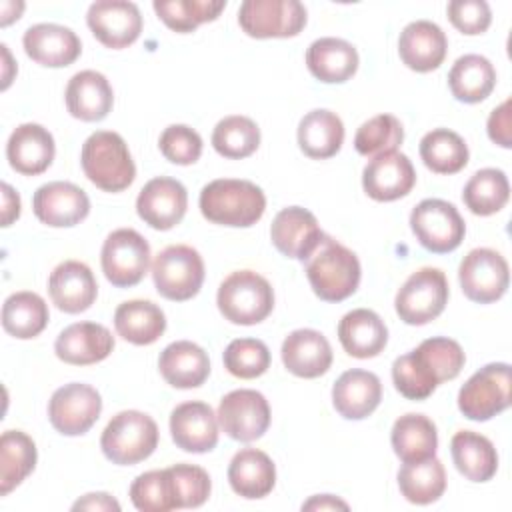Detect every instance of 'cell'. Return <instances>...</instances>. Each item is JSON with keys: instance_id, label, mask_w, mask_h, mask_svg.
Instances as JSON below:
<instances>
[{"instance_id": "1", "label": "cell", "mask_w": 512, "mask_h": 512, "mask_svg": "<svg viewBox=\"0 0 512 512\" xmlns=\"http://www.w3.org/2000/svg\"><path fill=\"white\" fill-rule=\"evenodd\" d=\"M464 362V350L456 340L434 336L394 360L392 380L404 398L426 400L440 382L454 380L464 368Z\"/></svg>"}, {"instance_id": "2", "label": "cell", "mask_w": 512, "mask_h": 512, "mask_svg": "<svg viewBox=\"0 0 512 512\" xmlns=\"http://www.w3.org/2000/svg\"><path fill=\"white\" fill-rule=\"evenodd\" d=\"M200 212L212 224L248 228L256 224L266 210V196L250 180L218 178L200 192Z\"/></svg>"}, {"instance_id": "3", "label": "cell", "mask_w": 512, "mask_h": 512, "mask_svg": "<svg viewBox=\"0 0 512 512\" xmlns=\"http://www.w3.org/2000/svg\"><path fill=\"white\" fill-rule=\"evenodd\" d=\"M360 274L358 256L328 234L306 260L308 282L324 302H342L352 296L360 284Z\"/></svg>"}, {"instance_id": "4", "label": "cell", "mask_w": 512, "mask_h": 512, "mask_svg": "<svg viewBox=\"0 0 512 512\" xmlns=\"http://www.w3.org/2000/svg\"><path fill=\"white\" fill-rule=\"evenodd\" d=\"M86 178L104 192H122L136 178V166L128 144L118 132L96 130L86 138L80 152Z\"/></svg>"}, {"instance_id": "5", "label": "cell", "mask_w": 512, "mask_h": 512, "mask_svg": "<svg viewBox=\"0 0 512 512\" xmlns=\"http://www.w3.org/2000/svg\"><path fill=\"white\" fill-rule=\"evenodd\" d=\"M216 304L228 322L254 326L270 316L274 308V290L258 272L236 270L220 284Z\"/></svg>"}, {"instance_id": "6", "label": "cell", "mask_w": 512, "mask_h": 512, "mask_svg": "<svg viewBox=\"0 0 512 512\" xmlns=\"http://www.w3.org/2000/svg\"><path fill=\"white\" fill-rule=\"evenodd\" d=\"M158 446L156 422L140 410H122L106 424L100 436L104 456L118 466H132L148 456Z\"/></svg>"}, {"instance_id": "7", "label": "cell", "mask_w": 512, "mask_h": 512, "mask_svg": "<svg viewBox=\"0 0 512 512\" xmlns=\"http://www.w3.org/2000/svg\"><path fill=\"white\" fill-rule=\"evenodd\" d=\"M152 280L160 296L172 302L194 298L204 282V260L186 244L166 246L152 262Z\"/></svg>"}, {"instance_id": "8", "label": "cell", "mask_w": 512, "mask_h": 512, "mask_svg": "<svg viewBox=\"0 0 512 512\" xmlns=\"http://www.w3.org/2000/svg\"><path fill=\"white\" fill-rule=\"evenodd\" d=\"M448 280L440 268H420L396 294L394 308L402 322L422 326L438 318L448 304Z\"/></svg>"}, {"instance_id": "9", "label": "cell", "mask_w": 512, "mask_h": 512, "mask_svg": "<svg viewBox=\"0 0 512 512\" xmlns=\"http://www.w3.org/2000/svg\"><path fill=\"white\" fill-rule=\"evenodd\" d=\"M510 406V366L492 362L474 372L458 392L460 412L474 422H486Z\"/></svg>"}, {"instance_id": "10", "label": "cell", "mask_w": 512, "mask_h": 512, "mask_svg": "<svg viewBox=\"0 0 512 512\" xmlns=\"http://www.w3.org/2000/svg\"><path fill=\"white\" fill-rule=\"evenodd\" d=\"M410 228L422 248L434 254L456 250L466 234V224L454 204L440 198H426L410 212Z\"/></svg>"}, {"instance_id": "11", "label": "cell", "mask_w": 512, "mask_h": 512, "mask_svg": "<svg viewBox=\"0 0 512 512\" xmlns=\"http://www.w3.org/2000/svg\"><path fill=\"white\" fill-rule=\"evenodd\" d=\"M150 244L132 228L110 232L102 244L100 264L106 280L116 288L136 286L150 266Z\"/></svg>"}, {"instance_id": "12", "label": "cell", "mask_w": 512, "mask_h": 512, "mask_svg": "<svg viewBox=\"0 0 512 512\" xmlns=\"http://www.w3.org/2000/svg\"><path fill=\"white\" fill-rule=\"evenodd\" d=\"M306 20V8L298 0H246L238 10L240 28L258 40L298 36Z\"/></svg>"}, {"instance_id": "13", "label": "cell", "mask_w": 512, "mask_h": 512, "mask_svg": "<svg viewBox=\"0 0 512 512\" xmlns=\"http://www.w3.org/2000/svg\"><path fill=\"white\" fill-rule=\"evenodd\" d=\"M458 280L468 300L478 304H492L500 300L508 290V262L500 252L492 248H474L462 258Z\"/></svg>"}, {"instance_id": "14", "label": "cell", "mask_w": 512, "mask_h": 512, "mask_svg": "<svg viewBox=\"0 0 512 512\" xmlns=\"http://www.w3.org/2000/svg\"><path fill=\"white\" fill-rule=\"evenodd\" d=\"M102 412V398L96 388L82 382L60 386L48 402V420L64 436L86 434Z\"/></svg>"}, {"instance_id": "15", "label": "cell", "mask_w": 512, "mask_h": 512, "mask_svg": "<svg viewBox=\"0 0 512 512\" xmlns=\"http://www.w3.org/2000/svg\"><path fill=\"white\" fill-rule=\"evenodd\" d=\"M218 424L232 440L254 442L270 426V406L264 394L240 388L228 392L218 406Z\"/></svg>"}, {"instance_id": "16", "label": "cell", "mask_w": 512, "mask_h": 512, "mask_svg": "<svg viewBox=\"0 0 512 512\" xmlns=\"http://www.w3.org/2000/svg\"><path fill=\"white\" fill-rule=\"evenodd\" d=\"M86 22L96 40L112 50L134 44L142 32L138 6L124 0H100L90 4Z\"/></svg>"}, {"instance_id": "17", "label": "cell", "mask_w": 512, "mask_h": 512, "mask_svg": "<svg viewBox=\"0 0 512 512\" xmlns=\"http://www.w3.org/2000/svg\"><path fill=\"white\" fill-rule=\"evenodd\" d=\"M188 208V192L182 182L158 176L144 184L136 198V212L154 230H170L182 222Z\"/></svg>"}, {"instance_id": "18", "label": "cell", "mask_w": 512, "mask_h": 512, "mask_svg": "<svg viewBox=\"0 0 512 512\" xmlns=\"http://www.w3.org/2000/svg\"><path fill=\"white\" fill-rule=\"evenodd\" d=\"M36 218L52 228H70L80 224L90 212L88 194L72 182L42 184L32 196Z\"/></svg>"}, {"instance_id": "19", "label": "cell", "mask_w": 512, "mask_h": 512, "mask_svg": "<svg viewBox=\"0 0 512 512\" xmlns=\"http://www.w3.org/2000/svg\"><path fill=\"white\" fill-rule=\"evenodd\" d=\"M270 238L280 254L306 262L322 242L324 232L310 210L302 206H288L274 216Z\"/></svg>"}, {"instance_id": "20", "label": "cell", "mask_w": 512, "mask_h": 512, "mask_svg": "<svg viewBox=\"0 0 512 512\" xmlns=\"http://www.w3.org/2000/svg\"><path fill=\"white\" fill-rule=\"evenodd\" d=\"M416 184V170L402 152L374 156L362 172V188L376 202H392L410 194Z\"/></svg>"}, {"instance_id": "21", "label": "cell", "mask_w": 512, "mask_h": 512, "mask_svg": "<svg viewBox=\"0 0 512 512\" xmlns=\"http://www.w3.org/2000/svg\"><path fill=\"white\" fill-rule=\"evenodd\" d=\"M218 426V416L206 402H182L170 414L172 440L184 452H210L218 444Z\"/></svg>"}, {"instance_id": "22", "label": "cell", "mask_w": 512, "mask_h": 512, "mask_svg": "<svg viewBox=\"0 0 512 512\" xmlns=\"http://www.w3.org/2000/svg\"><path fill=\"white\" fill-rule=\"evenodd\" d=\"M48 294L58 310L66 314H80L94 304L98 284L84 262L64 260L50 272Z\"/></svg>"}, {"instance_id": "23", "label": "cell", "mask_w": 512, "mask_h": 512, "mask_svg": "<svg viewBox=\"0 0 512 512\" xmlns=\"http://www.w3.org/2000/svg\"><path fill=\"white\" fill-rule=\"evenodd\" d=\"M24 52L40 66L64 68L78 60L82 42L76 32L60 24H34L22 36Z\"/></svg>"}, {"instance_id": "24", "label": "cell", "mask_w": 512, "mask_h": 512, "mask_svg": "<svg viewBox=\"0 0 512 512\" xmlns=\"http://www.w3.org/2000/svg\"><path fill=\"white\" fill-rule=\"evenodd\" d=\"M114 350L112 332L96 322H76L64 328L56 342V356L72 366H88L106 360Z\"/></svg>"}, {"instance_id": "25", "label": "cell", "mask_w": 512, "mask_h": 512, "mask_svg": "<svg viewBox=\"0 0 512 512\" xmlns=\"http://www.w3.org/2000/svg\"><path fill=\"white\" fill-rule=\"evenodd\" d=\"M448 52L444 30L430 20H414L404 26L398 38L400 60L414 72L436 70Z\"/></svg>"}, {"instance_id": "26", "label": "cell", "mask_w": 512, "mask_h": 512, "mask_svg": "<svg viewBox=\"0 0 512 512\" xmlns=\"http://www.w3.org/2000/svg\"><path fill=\"white\" fill-rule=\"evenodd\" d=\"M56 146L52 134L34 122L14 128L6 144V158L12 170L24 176H38L46 172L54 160Z\"/></svg>"}, {"instance_id": "27", "label": "cell", "mask_w": 512, "mask_h": 512, "mask_svg": "<svg viewBox=\"0 0 512 512\" xmlns=\"http://www.w3.org/2000/svg\"><path fill=\"white\" fill-rule=\"evenodd\" d=\"M382 400V382L374 372L352 368L332 386V404L346 420L368 418Z\"/></svg>"}, {"instance_id": "28", "label": "cell", "mask_w": 512, "mask_h": 512, "mask_svg": "<svg viewBox=\"0 0 512 512\" xmlns=\"http://www.w3.org/2000/svg\"><path fill=\"white\" fill-rule=\"evenodd\" d=\"M282 362L298 378H318L332 366V348L326 336L312 328L290 332L282 342Z\"/></svg>"}, {"instance_id": "29", "label": "cell", "mask_w": 512, "mask_h": 512, "mask_svg": "<svg viewBox=\"0 0 512 512\" xmlns=\"http://www.w3.org/2000/svg\"><path fill=\"white\" fill-rule=\"evenodd\" d=\"M66 108L82 122H100L114 104V92L108 78L96 70L76 72L66 86Z\"/></svg>"}, {"instance_id": "30", "label": "cell", "mask_w": 512, "mask_h": 512, "mask_svg": "<svg viewBox=\"0 0 512 512\" xmlns=\"http://www.w3.org/2000/svg\"><path fill=\"white\" fill-rule=\"evenodd\" d=\"M158 368L170 386L190 390L206 382L210 374V360L198 344L190 340H176L160 352Z\"/></svg>"}, {"instance_id": "31", "label": "cell", "mask_w": 512, "mask_h": 512, "mask_svg": "<svg viewBox=\"0 0 512 512\" xmlns=\"http://www.w3.org/2000/svg\"><path fill=\"white\" fill-rule=\"evenodd\" d=\"M338 340L348 356L374 358L388 342L384 320L368 308H356L342 316L338 324Z\"/></svg>"}, {"instance_id": "32", "label": "cell", "mask_w": 512, "mask_h": 512, "mask_svg": "<svg viewBox=\"0 0 512 512\" xmlns=\"http://www.w3.org/2000/svg\"><path fill=\"white\" fill-rule=\"evenodd\" d=\"M306 66L324 84H342L358 70L356 48L342 38H318L306 50Z\"/></svg>"}, {"instance_id": "33", "label": "cell", "mask_w": 512, "mask_h": 512, "mask_svg": "<svg viewBox=\"0 0 512 512\" xmlns=\"http://www.w3.org/2000/svg\"><path fill=\"white\" fill-rule=\"evenodd\" d=\"M228 482L242 498H264L276 484V466L266 452L258 448H242L230 460Z\"/></svg>"}, {"instance_id": "34", "label": "cell", "mask_w": 512, "mask_h": 512, "mask_svg": "<svg viewBox=\"0 0 512 512\" xmlns=\"http://www.w3.org/2000/svg\"><path fill=\"white\" fill-rule=\"evenodd\" d=\"M450 454L456 470L470 482H488L498 470L494 444L478 432H456L450 440Z\"/></svg>"}, {"instance_id": "35", "label": "cell", "mask_w": 512, "mask_h": 512, "mask_svg": "<svg viewBox=\"0 0 512 512\" xmlns=\"http://www.w3.org/2000/svg\"><path fill=\"white\" fill-rule=\"evenodd\" d=\"M344 142V124L332 110H312L298 124V146L314 160H326L340 152Z\"/></svg>"}, {"instance_id": "36", "label": "cell", "mask_w": 512, "mask_h": 512, "mask_svg": "<svg viewBox=\"0 0 512 512\" xmlns=\"http://www.w3.org/2000/svg\"><path fill=\"white\" fill-rule=\"evenodd\" d=\"M114 328L126 342L148 346L164 334L166 316L162 308L150 300H128L116 308Z\"/></svg>"}, {"instance_id": "37", "label": "cell", "mask_w": 512, "mask_h": 512, "mask_svg": "<svg viewBox=\"0 0 512 512\" xmlns=\"http://www.w3.org/2000/svg\"><path fill=\"white\" fill-rule=\"evenodd\" d=\"M448 86L458 102L478 104L492 94L496 86V70L488 58L480 54H464L452 64Z\"/></svg>"}, {"instance_id": "38", "label": "cell", "mask_w": 512, "mask_h": 512, "mask_svg": "<svg viewBox=\"0 0 512 512\" xmlns=\"http://www.w3.org/2000/svg\"><path fill=\"white\" fill-rule=\"evenodd\" d=\"M394 454L404 462H420L436 456L438 432L434 422L424 414L408 412L400 416L390 434Z\"/></svg>"}, {"instance_id": "39", "label": "cell", "mask_w": 512, "mask_h": 512, "mask_svg": "<svg viewBox=\"0 0 512 512\" xmlns=\"http://www.w3.org/2000/svg\"><path fill=\"white\" fill-rule=\"evenodd\" d=\"M48 304L36 292H14L4 300L2 326L4 330L20 340L38 336L48 324Z\"/></svg>"}, {"instance_id": "40", "label": "cell", "mask_w": 512, "mask_h": 512, "mask_svg": "<svg viewBox=\"0 0 512 512\" xmlns=\"http://www.w3.org/2000/svg\"><path fill=\"white\" fill-rule=\"evenodd\" d=\"M36 444L22 430H6L0 438V494H10L36 466Z\"/></svg>"}, {"instance_id": "41", "label": "cell", "mask_w": 512, "mask_h": 512, "mask_svg": "<svg viewBox=\"0 0 512 512\" xmlns=\"http://www.w3.org/2000/svg\"><path fill=\"white\" fill-rule=\"evenodd\" d=\"M398 488L412 504H432L446 490V470L436 456L408 462L398 470Z\"/></svg>"}, {"instance_id": "42", "label": "cell", "mask_w": 512, "mask_h": 512, "mask_svg": "<svg viewBox=\"0 0 512 512\" xmlns=\"http://www.w3.org/2000/svg\"><path fill=\"white\" fill-rule=\"evenodd\" d=\"M468 146L464 138L448 128H436L420 140V158L436 174H456L468 164Z\"/></svg>"}, {"instance_id": "43", "label": "cell", "mask_w": 512, "mask_h": 512, "mask_svg": "<svg viewBox=\"0 0 512 512\" xmlns=\"http://www.w3.org/2000/svg\"><path fill=\"white\" fill-rule=\"evenodd\" d=\"M510 198V184L502 170L482 168L470 176L462 190L466 208L476 216H490L500 212Z\"/></svg>"}, {"instance_id": "44", "label": "cell", "mask_w": 512, "mask_h": 512, "mask_svg": "<svg viewBox=\"0 0 512 512\" xmlns=\"http://www.w3.org/2000/svg\"><path fill=\"white\" fill-rule=\"evenodd\" d=\"M158 18L174 32L186 34L204 22H212L226 8L224 0H156Z\"/></svg>"}, {"instance_id": "45", "label": "cell", "mask_w": 512, "mask_h": 512, "mask_svg": "<svg viewBox=\"0 0 512 512\" xmlns=\"http://www.w3.org/2000/svg\"><path fill=\"white\" fill-rule=\"evenodd\" d=\"M214 150L230 160H240L254 154L260 146V128L258 124L240 114L222 118L212 132Z\"/></svg>"}, {"instance_id": "46", "label": "cell", "mask_w": 512, "mask_h": 512, "mask_svg": "<svg viewBox=\"0 0 512 512\" xmlns=\"http://www.w3.org/2000/svg\"><path fill=\"white\" fill-rule=\"evenodd\" d=\"M402 140L404 128L400 120L392 114H378L358 128L354 136V148L358 154L374 158L386 152H396Z\"/></svg>"}, {"instance_id": "47", "label": "cell", "mask_w": 512, "mask_h": 512, "mask_svg": "<svg viewBox=\"0 0 512 512\" xmlns=\"http://www.w3.org/2000/svg\"><path fill=\"white\" fill-rule=\"evenodd\" d=\"M130 500L142 512H168L178 510L172 480L168 470H150L140 476L130 486Z\"/></svg>"}, {"instance_id": "48", "label": "cell", "mask_w": 512, "mask_h": 512, "mask_svg": "<svg viewBox=\"0 0 512 512\" xmlns=\"http://www.w3.org/2000/svg\"><path fill=\"white\" fill-rule=\"evenodd\" d=\"M222 360L232 376L252 380L270 368V350L258 338H236L226 346Z\"/></svg>"}, {"instance_id": "49", "label": "cell", "mask_w": 512, "mask_h": 512, "mask_svg": "<svg viewBox=\"0 0 512 512\" xmlns=\"http://www.w3.org/2000/svg\"><path fill=\"white\" fill-rule=\"evenodd\" d=\"M166 470L172 480L178 508H198L208 500L212 482L204 468L196 464H174Z\"/></svg>"}, {"instance_id": "50", "label": "cell", "mask_w": 512, "mask_h": 512, "mask_svg": "<svg viewBox=\"0 0 512 512\" xmlns=\"http://www.w3.org/2000/svg\"><path fill=\"white\" fill-rule=\"evenodd\" d=\"M162 156L178 166L194 164L202 154L200 134L186 124H172L164 128L158 140Z\"/></svg>"}, {"instance_id": "51", "label": "cell", "mask_w": 512, "mask_h": 512, "mask_svg": "<svg viewBox=\"0 0 512 512\" xmlns=\"http://www.w3.org/2000/svg\"><path fill=\"white\" fill-rule=\"evenodd\" d=\"M446 12L452 26L468 36L486 32L492 22V10L484 0H452Z\"/></svg>"}, {"instance_id": "52", "label": "cell", "mask_w": 512, "mask_h": 512, "mask_svg": "<svg viewBox=\"0 0 512 512\" xmlns=\"http://www.w3.org/2000/svg\"><path fill=\"white\" fill-rule=\"evenodd\" d=\"M510 100H504L498 108H494L488 116V136L494 144L502 148H512V130H510Z\"/></svg>"}, {"instance_id": "53", "label": "cell", "mask_w": 512, "mask_h": 512, "mask_svg": "<svg viewBox=\"0 0 512 512\" xmlns=\"http://www.w3.org/2000/svg\"><path fill=\"white\" fill-rule=\"evenodd\" d=\"M72 510H120V504L106 492H90L72 504Z\"/></svg>"}, {"instance_id": "54", "label": "cell", "mask_w": 512, "mask_h": 512, "mask_svg": "<svg viewBox=\"0 0 512 512\" xmlns=\"http://www.w3.org/2000/svg\"><path fill=\"white\" fill-rule=\"evenodd\" d=\"M20 216V196L10 184H2V226H10Z\"/></svg>"}, {"instance_id": "55", "label": "cell", "mask_w": 512, "mask_h": 512, "mask_svg": "<svg viewBox=\"0 0 512 512\" xmlns=\"http://www.w3.org/2000/svg\"><path fill=\"white\" fill-rule=\"evenodd\" d=\"M302 510H348V504L332 494L312 496L302 504Z\"/></svg>"}, {"instance_id": "56", "label": "cell", "mask_w": 512, "mask_h": 512, "mask_svg": "<svg viewBox=\"0 0 512 512\" xmlns=\"http://www.w3.org/2000/svg\"><path fill=\"white\" fill-rule=\"evenodd\" d=\"M2 48V58H4V82H2V90H6L8 86H10V82H12V78H10V72H8V68H10V64H12V58H10V52H8V46L6 44H2L0 46Z\"/></svg>"}]
</instances>
